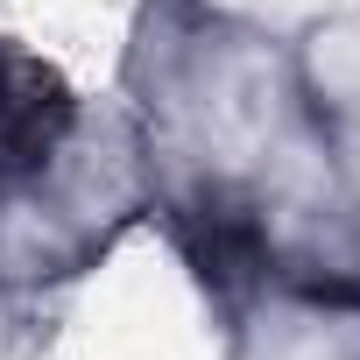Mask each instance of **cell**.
I'll return each mask as SVG.
<instances>
[{
  "instance_id": "cell-2",
  "label": "cell",
  "mask_w": 360,
  "mask_h": 360,
  "mask_svg": "<svg viewBox=\"0 0 360 360\" xmlns=\"http://www.w3.org/2000/svg\"><path fill=\"white\" fill-rule=\"evenodd\" d=\"M148 226V162L127 106L71 92L0 155V290L57 304Z\"/></svg>"
},
{
  "instance_id": "cell-6",
  "label": "cell",
  "mask_w": 360,
  "mask_h": 360,
  "mask_svg": "<svg viewBox=\"0 0 360 360\" xmlns=\"http://www.w3.org/2000/svg\"><path fill=\"white\" fill-rule=\"evenodd\" d=\"M57 332V304H29L0 290V360H36Z\"/></svg>"
},
{
  "instance_id": "cell-5",
  "label": "cell",
  "mask_w": 360,
  "mask_h": 360,
  "mask_svg": "<svg viewBox=\"0 0 360 360\" xmlns=\"http://www.w3.org/2000/svg\"><path fill=\"white\" fill-rule=\"evenodd\" d=\"M71 92H78V85H71L50 57H36V50L15 43V36H0V155H8L22 134H36Z\"/></svg>"
},
{
  "instance_id": "cell-4",
  "label": "cell",
  "mask_w": 360,
  "mask_h": 360,
  "mask_svg": "<svg viewBox=\"0 0 360 360\" xmlns=\"http://www.w3.org/2000/svg\"><path fill=\"white\" fill-rule=\"evenodd\" d=\"M290 64L325 134L360 162V0H332L290 29Z\"/></svg>"
},
{
  "instance_id": "cell-1",
  "label": "cell",
  "mask_w": 360,
  "mask_h": 360,
  "mask_svg": "<svg viewBox=\"0 0 360 360\" xmlns=\"http://www.w3.org/2000/svg\"><path fill=\"white\" fill-rule=\"evenodd\" d=\"M113 99L198 304L262 269L360 276V162L311 113L283 29L233 0H134Z\"/></svg>"
},
{
  "instance_id": "cell-3",
  "label": "cell",
  "mask_w": 360,
  "mask_h": 360,
  "mask_svg": "<svg viewBox=\"0 0 360 360\" xmlns=\"http://www.w3.org/2000/svg\"><path fill=\"white\" fill-rule=\"evenodd\" d=\"M219 360H360V276L262 269L205 304Z\"/></svg>"
}]
</instances>
